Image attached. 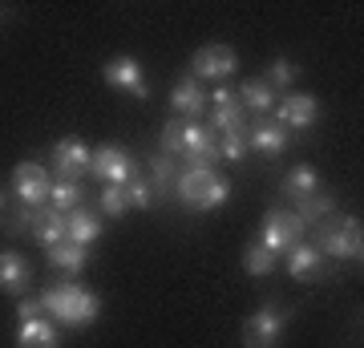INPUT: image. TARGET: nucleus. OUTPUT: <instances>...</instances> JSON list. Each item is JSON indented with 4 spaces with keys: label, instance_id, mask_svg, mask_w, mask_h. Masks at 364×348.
<instances>
[{
    "label": "nucleus",
    "instance_id": "26",
    "mask_svg": "<svg viewBox=\"0 0 364 348\" xmlns=\"http://www.w3.org/2000/svg\"><path fill=\"white\" fill-rule=\"evenodd\" d=\"M207 126L215 130V134H235V130H247L251 126V114L243 110V105H219V110H210Z\"/></svg>",
    "mask_w": 364,
    "mask_h": 348
},
{
    "label": "nucleus",
    "instance_id": "17",
    "mask_svg": "<svg viewBox=\"0 0 364 348\" xmlns=\"http://www.w3.org/2000/svg\"><path fill=\"white\" fill-rule=\"evenodd\" d=\"M16 348H61V328L49 316L16 320Z\"/></svg>",
    "mask_w": 364,
    "mask_h": 348
},
{
    "label": "nucleus",
    "instance_id": "6",
    "mask_svg": "<svg viewBox=\"0 0 364 348\" xmlns=\"http://www.w3.org/2000/svg\"><path fill=\"white\" fill-rule=\"evenodd\" d=\"M90 174L97 182H105V186H126V182L138 174V158H134L122 142H102V146H93Z\"/></svg>",
    "mask_w": 364,
    "mask_h": 348
},
{
    "label": "nucleus",
    "instance_id": "29",
    "mask_svg": "<svg viewBox=\"0 0 364 348\" xmlns=\"http://www.w3.org/2000/svg\"><path fill=\"white\" fill-rule=\"evenodd\" d=\"M231 199V182L223 179V174H215V179L207 182V191L198 194V203H195V211L198 215H210V211H219L223 203Z\"/></svg>",
    "mask_w": 364,
    "mask_h": 348
},
{
    "label": "nucleus",
    "instance_id": "15",
    "mask_svg": "<svg viewBox=\"0 0 364 348\" xmlns=\"http://www.w3.org/2000/svg\"><path fill=\"white\" fill-rule=\"evenodd\" d=\"M284 268H287V275H291L296 284H316V280L324 275V255L316 251V243L299 239V243L284 255Z\"/></svg>",
    "mask_w": 364,
    "mask_h": 348
},
{
    "label": "nucleus",
    "instance_id": "10",
    "mask_svg": "<svg viewBox=\"0 0 364 348\" xmlns=\"http://www.w3.org/2000/svg\"><path fill=\"white\" fill-rule=\"evenodd\" d=\"M49 158H53V179H73L81 182L90 174V158H93V146L77 134H69V138H57L49 146Z\"/></svg>",
    "mask_w": 364,
    "mask_h": 348
},
{
    "label": "nucleus",
    "instance_id": "24",
    "mask_svg": "<svg viewBox=\"0 0 364 348\" xmlns=\"http://www.w3.org/2000/svg\"><path fill=\"white\" fill-rule=\"evenodd\" d=\"M178 158H170V154H162V150H158L154 158H150V162H146V179H150V186H154V194L158 199H166L170 194V186H174V179H178Z\"/></svg>",
    "mask_w": 364,
    "mask_h": 348
},
{
    "label": "nucleus",
    "instance_id": "21",
    "mask_svg": "<svg viewBox=\"0 0 364 348\" xmlns=\"http://www.w3.org/2000/svg\"><path fill=\"white\" fill-rule=\"evenodd\" d=\"M296 215H299V223H304V227H320L324 219H332V215H336V194L320 186L316 194L299 199V203H296Z\"/></svg>",
    "mask_w": 364,
    "mask_h": 348
},
{
    "label": "nucleus",
    "instance_id": "1",
    "mask_svg": "<svg viewBox=\"0 0 364 348\" xmlns=\"http://www.w3.org/2000/svg\"><path fill=\"white\" fill-rule=\"evenodd\" d=\"M37 300H41V308H45V316H49L57 328H90V324H97V316H102L97 292H90V288L77 284V280H57V284L41 288Z\"/></svg>",
    "mask_w": 364,
    "mask_h": 348
},
{
    "label": "nucleus",
    "instance_id": "16",
    "mask_svg": "<svg viewBox=\"0 0 364 348\" xmlns=\"http://www.w3.org/2000/svg\"><path fill=\"white\" fill-rule=\"evenodd\" d=\"M215 174H219L215 167H186V162H182V167H178V179H174V186H170V194H174V199H178L186 211H195L198 194L207 191V182L215 179Z\"/></svg>",
    "mask_w": 364,
    "mask_h": 348
},
{
    "label": "nucleus",
    "instance_id": "22",
    "mask_svg": "<svg viewBox=\"0 0 364 348\" xmlns=\"http://www.w3.org/2000/svg\"><path fill=\"white\" fill-rule=\"evenodd\" d=\"M45 259H49V268L65 271V280H73V275H81L85 271V263H90V247H77V243H57L45 251Z\"/></svg>",
    "mask_w": 364,
    "mask_h": 348
},
{
    "label": "nucleus",
    "instance_id": "12",
    "mask_svg": "<svg viewBox=\"0 0 364 348\" xmlns=\"http://www.w3.org/2000/svg\"><path fill=\"white\" fill-rule=\"evenodd\" d=\"M287 142H291V134H287L275 117H251L247 150H255V154H263V158H279L287 150Z\"/></svg>",
    "mask_w": 364,
    "mask_h": 348
},
{
    "label": "nucleus",
    "instance_id": "23",
    "mask_svg": "<svg viewBox=\"0 0 364 348\" xmlns=\"http://www.w3.org/2000/svg\"><path fill=\"white\" fill-rule=\"evenodd\" d=\"M33 239H37L45 251L57 243H65V215L53 211V206H41L37 211V223H33Z\"/></svg>",
    "mask_w": 364,
    "mask_h": 348
},
{
    "label": "nucleus",
    "instance_id": "3",
    "mask_svg": "<svg viewBox=\"0 0 364 348\" xmlns=\"http://www.w3.org/2000/svg\"><path fill=\"white\" fill-rule=\"evenodd\" d=\"M316 251L328 259H356L364 255V231L356 215H332V219L320 223V235H316Z\"/></svg>",
    "mask_w": 364,
    "mask_h": 348
},
{
    "label": "nucleus",
    "instance_id": "11",
    "mask_svg": "<svg viewBox=\"0 0 364 348\" xmlns=\"http://www.w3.org/2000/svg\"><path fill=\"white\" fill-rule=\"evenodd\" d=\"M275 122L291 134V130H312L320 122V97L316 93H304V90H291L275 102Z\"/></svg>",
    "mask_w": 364,
    "mask_h": 348
},
{
    "label": "nucleus",
    "instance_id": "34",
    "mask_svg": "<svg viewBox=\"0 0 364 348\" xmlns=\"http://www.w3.org/2000/svg\"><path fill=\"white\" fill-rule=\"evenodd\" d=\"M4 211H9V191H0V219H4Z\"/></svg>",
    "mask_w": 364,
    "mask_h": 348
},
{
    "label": "nucleus",
    "instance_id": "13",
    "mask_svg": "<svg viewBox=\"0 0 364 348\" xmlns=\"http://www.w3.org/2000/svg\"><path fill=\"white\" fill-rule=\"evenodd\" d=\"M170 110H174V117L203 122V114H207V90H203L195 78H186V73H182V78L170 85Z\"/></svg>",
    "mask_w": 364,
    "mask_h": 348
},
{
    "label": "nucleus",
    "instance_id": "4",
    "mask_svg": "<svg viewBox=\"0 0 364 348\" xmlns=\"http://www.w3.org/2000/svg\"><path fill=\"white\" fill-rule=\"evenodd\" d=\"M287 324H291V308L279 300H267L243 320V348H279Z\"/></svg>",
    "mask_w": 364,
    "mask_h": 348
},
{
    "label": "nucleus",
    "instance_id": "20",
    "mask_svg": "<svg viewBox=\"0 0 364 348\" xmlns=\"http://www.w3.org/2000/svg\"><path fill=\"white\" fill-rule=\"evenodd\" d=\"M320 186H324V179H320V170H316L312 162H296V167L284 174V182H279L284 199H291V203H299V199L316 194Z\"/></svg>",
    "mask_w": 364,
    "mask_h": 348
},
{
    "label": "nucleus",
    "instance_id": "25",
    "mask_svg": "<svg viewBox=\"0 0 364 348\" xmlns=\"http://www.w3.org/2000/svg\"><path fill=\"white\" fill-rule=\"evenodd\" d=\"M49 206H53V211H61V215H69V211L85 206V186H81V182H73V179H53Z\"/></svg>",
    "mask_w": 364,
    "mask_h": 348
},
{
    "label": "nucleus",
    "instance_id": "9",
    "mask_svg": "<svg viewBox=\"0 0 364 348\" xmlns=\"http://www.w3.org/2000/svg\"><path fill=\"white\" fill-rule=\"evenodd\" d=\"M102 78L109 90L117 93H130V97H138V102H146L150 97V81H146V69L142 61L134 57V53H117V57H109L102 69Z\"/></svg>",
    "mask_w": 364,
    "mask_h": 348
},
{
    "label": "nucleus",
    "instance_id": "19",
    "mask_svg": "<svg viewBox=\"0 0 364 348\" xmlns=\"http://www.w3.org/2000/svg\"><path fill=\"white\" fill-rule=\"evenodd\" d=\"M235 93H239V105H243L251 117H267L275 110V102H279V93H275L263 78H247L243 85H235Z\"/></svg>",
    "mask_w": 364,
    "mask_h": 348
},
{
    "label": "nucleus",
    "instance_id": "5",
    "mask_svg": "<svg viewBox=\"0 0 364 348\" xmlns=\"http://www.w3.org/2000/svg\"><path fill=\"white\" fill-rule=\"evenodd\" d=\"M235 69H239V53L231 45H203L191 57L186 78H195L198 85H227L235 78Z\"/></svg>",
    "mask_w": 364,
    "mask_h": 348
},
{
    "label": "nucleus",
    "instance_id": "2",
    "mask_svg": "<svg viewBox=\"0 0 364 348\" xmlns=\"http://www.w3.org/2000/svg\"><path fill=\"white\" fill-rule=\"evenodd\" d=\"M215 142H219V134L207 122H186V117H170L162 126V138H158L162 154L178 158L186 167H215L219 162Z\"/></svg>",
    "mask_w": 364,
    "mask_h": 348
},
{
    "label": "nucleus",
    "instance_id": "28",
    "mask_svg": "<svg viewBox=\"0 0 364 348\" xmlns=\"http://www.w3.org/2000/svg\"><path fill=\"white\" fill-rule=\"evenodd\" d=\"M275 263H279V259H275L267 247H259V239H251V243L243 247V271H247L251 280H263V275H272Z\"/></svg>",
    "mask_w": 364,
    "mask_h": 348
},
{
    "label": "nucleus",
    "instance_id": "14",
    "mask_svg": "<svg viewBox=\"0 0 364 348\" xmlns=\"http://www.w3.org/2000/svg\"><path fill=\"white\" fill-rule=\"evenodd\" d=\"M0 292L16 300L33 292V263L21 251H0Z\"/></svg>",
    "mask_w": 364,
    "mask_h": 348
},
{
    "label": "nucleus",
    "instance_id": "33",
    "mask_svg": "<svg viewBox=\"0 0 364 348\" xmlns=\"http://www.w3.org/2000/svg\"><path fill=\"white\" fill-rule=\"evenodd\" d=\"M33 316H45L41 300L37 296H21V300H16V320H33Z\"/></svg>",
    "mask_w": 364,
    "mask_h": 348
},
{
    "label": "nucleus",
    "instance_id": "7",
    "mask_svg": "<svg viewBox=\"0 0 364 348\" xmlns=\"http://www.w3.org/2000/svg\"><path fill=\"white\" fill-rule=\"evenodd\" d=\"M308 235V227L299 223L296 211H284V206H272L267 215H263V231H259V247H267L275 259H284L291 247L299 243Z\"/></svg>",
    "mask_w": 364,
    "mask_h": 348
},
{
    "label": "nucleus",
    "instance_id": "8",
    "mask_svg": "<svg viewBox=\"0 0 364 348\" xmlns=\"http://www.w3.org/2000/svg\"><path fill=\"white\" fill-rule=\"evenodd\" d=\"M49 186H53V174L41 162H16L13 167V182H9V194L16 199V206H28V211H41L49 206Z\"/></svg>",
    "mask_w": 364,
    "mask_h": 348
},
{
    "label": "nucleus",
    "instance_id": "30",
    "mask_svg": "<svg viewBox=\"0 0 364 348\" xmlns=\"http://www.w3.org/2000/svg\"><path fill=\"white\" fill-rule=\"evenodd\" d=\"M215 154H219V162H243V158H247V130L219 134V142H215Z\"/></svg>",
    "mask_w": 364,
    "mask_h": 348
},
{
    "label": "nucleus",
    "instance_id": "32",
    "mask_svg": "<svg viewBox=\"0 0 364 348\" xmlns=\"http://www.w3.org/2000/svg\"><path fill=\"white\" fill-rule=\"evenodd\" d=\"M97 211H102L105 219H122V215L130 211L126 186H102V194H97Z\"/></svg>",
    "mask_w": 364,
    "mask_h": 348
},
{
    "label": "nucleus",
    "instance_id": "31",
    "mask_svg": "<svg viewBox=\"0 0 364 348\" xmlns=\"http://www.w3.org/2000/svg\"><path fill=\"white\" fill-rule=\"evenodd\" d=\"M126 199H130L134 211H154L158 194H154V186H150V179H146L142 170H138L130 182H126Z\"/></svg>",
    "mask_w": 364,
    "mask_h": 348
},
{
    "label": "nucleus",
    "instance_id": "18",
    "mask_svg": "<svg viewBox=\"0 0 364 348\" xmlns=\"http://www.w3.org/2000/svg\"><path fill=\"white\" fill-rule=\"evenodd\" d=\"M102 219H97V211L93 206H77V211H69L65 215V239L77 247H93L102 239Z\"/></svg>",
    "mask_w": 364,
    "mask_h": 348
},
{
    "label": "nucleus",
    "instance_id": "27",
    "mask_svg": "<svg viewBox=\"0 0 364 348\" xmlns=\"http://www.w3.org/2000/svg\"><path fill=\"white\" fill-rule=\"evenodd\" d=\"M263 81H267L275 93H291V85L299 81V65L291 61V57H272V61H267Z\"/></svg>",
    "mask_w": 364,
    "mask_h": 348
}]
</instances>
